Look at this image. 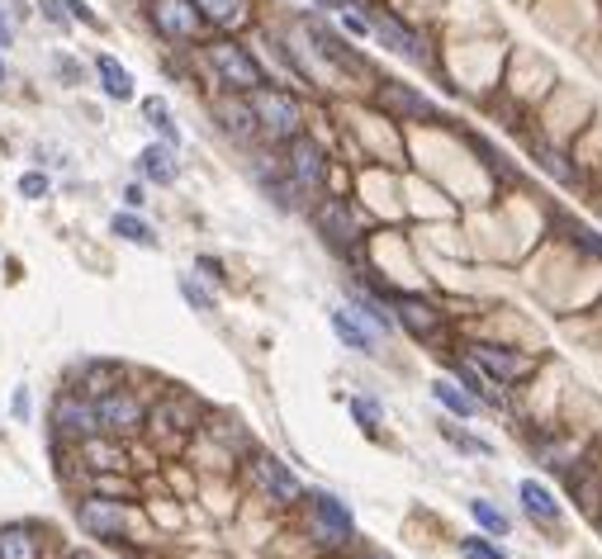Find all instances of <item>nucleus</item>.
Segmentation results:
<instances>
[{"label": "nucleus", "instance_id": "20e7f679", "mask_svg": "<svg viewBox=\"0 0 602 559\" xmlns=\"http://www.w3.org/2000/svg\"><path fill=\"white\" fill-rule=\"evenodd\" d=\"M365 10H370V38L380 43L384 53L408 57V62H432V57H427V43H422V34L408 24V19H399L394 10H384V5H365Z\"/></svg>", "mask_w": 602, "mask_h": 559}, {"label": "nucleus", "instance_id": "6ab92c4d", "mask_svg": "<svg viewBox=\"0 0 602 559\" xmlns=\"http://www.w3.org/2000/svg\"><path fill=\"white\" fill-rule=\"evenodd\" d=\"M138 171H143L152 185H176V176H181V166H176V152H171V143L166 147H143L138 152Z\"/></svg>", "mask_w": 602, "mask_h": 559}, {"label": "nucleus", "instance_id": "58836bf2", "mask_svg": "<svg viewBox=\"0 0 602 559\" xmlns=\"http://www.w3.org/2000/svg\"><path fill=\"white\" fill-rule=\"evenodd\" d=\"M200 271L209 275V280H223V266L214 261V256H200Z\"/></svg>", "mask_w": 602, "mask_h": 559}, {"label": "nucleus", "instance_id": "c85d7f7f", "mask_svg": "<svg viewBox=\"0 0 602 559\" xmlns=\"http://www.w3.org/2000/svg\"><path fill=\"white\" fill-rule=\"evenodd\" d=\"M337 19L351 38H370V10L365 5H347V10H337Z\"/></svg>", "mask_w": 602, "mask_h": 559}, {"label": "nucleus", "instance_id": "a878e982", "mask_svg": "<svg viewBox=\"0 0 602 559\" xmlns=\"http://www.w3.org/2000/svg\"><path fill=\"white\" fill-rule=\"evenodd\" d=\"M0 559H38L34 536H29V531H19V526L0 531Z\"/></svg>", "mask_w": 602, "mask_h": 559}, {"label": "nucleus", "instance_id": "aec40b11", "mask_svg": "<svg viewBox=\"0 0 602 559\" xmlns=\"http://www.w3.org/2000/svg\"><path fill=\"white\" fill-rule=\"evenodd\" d=\"M195 5H200L204 24H214V29H242L252 19V0H195Z\"/></svg>", "mask_w": 602, "mask_h": 559}, {"label": "nucleus", "instance_id": "39448f33", "mask_svg": "<svg viewBox=\"0 0 602 559\" xmlns=\"http://www.w3.org/2000/svg\"><path fill=\"white\" fill-rule=\"evenodd\" d=\"M285 171L294 176V185L304 190L309 199H318L323 195V185H328V152L313 143V138H290L285 143Z\"/></svg>", "mask_w": 602, "mask_h": 559}, {"label": "nucleus", "instance_id": "9b49d317", "mask_svg": "<svg viewBox=\"0 0 602 559\" xmlns=\"http://www.w3.org/2000/svg\"><path fill=\"white\" fill-rule=\"evenodd\" d=\"M95 417H100L105 432H138L143 427V403L133 394H124V389H110L95 403Z\"/></svg>", "mask_w": 602, "mask_h": 559}, {"label": "nucleus", "instance_id": "72a5a7b5", "mask_svg": "<svg viewBox=\"0 0 602 559\" xmlns=\"http://www.w3.org/2000/svg\"><path fill=\"white\" fill-rule=\"evenodd\" d=\"M460 555L465 559H503V550H493L489 541H479L475 536V541H460Z\"/></svg>", "mask_w": 602, "mask_h": 559}, {"label": "nucleus", "instance_id": "f704fd0d", "mask_svg": "<svg viewBox=\"0 0 602 559\" xmlns=\"http://www.w3.org/2000/svg\"><path fill=\"white\" fill-rule=\"evenodd\" d=\"M569 233H574V242H579L588 256H598V261H602V237L598 233H588V228H569Z\"/></svg>", "mask_w": 602, "mask_h": 559}, {"label": "nucleus", "instance_id": "b1692460", "mask_svg": "<svg viewBox=\"0 0 602 559\" xmlns=\"http://www.w3.org/2000/svg\"><path fill=\"white\" fill-rule=\"evenodd\" d=\"M114 237H124V242H133V247H157V233L147 228L143 218H133V214H114Z\"/></svg>", "mask_w": 602, "mask_h": 559}, {"label": "nucleus", "instance_id": "9d476101", "mask_svg": "<svg viewBox=\"0 0 602 559\" xmlns=\"http://www.w3.org/2000/svg\"><path fill=\"white\" fill-rule=\"evenodd\" d=\"M304 34L313 38V53L323 57V62H332V67H342V72H361V57L347 48V38L337 34L332 24H323L318 15H304Z\"/></svg>", "mask_w": 602, "mask_h": 559}, {"label": "nucleus", "instance_id": "a19ab883", "mask_svg": "<svg viewBox=\"0 0 602 559\" xmlns=\"http://www.w3.org/2000/svg\"><path fill=\"white\" fill-rule=\"evenodd\" d=\"M0 81H5V62H0Z\"/></svg>", "mask_w": 602, "mask_h": 559}, {"label": "nucleus", "instance_id": "2eb2a0df", "mask_svg": "<svg viewBox=\"0 0 602 559\" xmlns=\"http://www.w3.org/2000/svg\"><path fill=\"white\" fill-rule=\"evenodd\" d=\"M252 474H256V484H261V493L266 498H275V503H294L304 488H299V479L290 474V465H280V460H271V455H261L252 465Z\"/></svg>", "mask_w": 602, "mask_h": 559}, {"label": "nucleus", "instance_id": "c9c22d12", "mask_svg": "<svg viewBox=\"0 0 602 559\" xmlns=\"http://www.w3.org/2000/svg\"><path fill=\"white\" fill-rule=\"evenodd\" d=\"M62 5L72 10V19H81V24H91V29H100V15H95V10L86 5V0H62Z\"/></svg>", "mask_w": 602, "mask_h": 559}, {"label": "nucleus", "instance_id": "2f4dec72", "mask_svg": "<svg viewBox=\"0 0 602 559\" xmlns=\"http://www.w3.org/2000/svg\"><path fill=\"white\" fill-rule=\"evenodd\" d=\"M114 375H119L114 365H91V370H86V379H91V394H110Z\"/></svg>", "mask_w": 602, "mask_h": 559}, {"label": "nucleus", "instance_id": "4be33fe9", "mask_svg": "<svg viewBox=\"0 0 602 559\" xmlns=\"http://www.w3.org/2000/svg\"><path fill=\"white\" fill-rule=\"evenodd\" d=\"M432 398H437L441 408H451L456 417H475L479 413V398L465 394V384H456V379H432Z\"/></svg>", "mask_w": 602, "mask_h": 559}, {"label": "nucleus", "instance_id": "f8f14e48", "mask_svg": "<svg viewBox=\"0 0 602 559\" xmlns=\"http://www.w3.org/2000/svg\"><path fill=\"white\" fill-rule=\"evenodd\" d=\"M214 114H219L223 133H228L233 143H252L256 133H261V124H256V109H252V95L228 91L219 105H214Z\"/></svg>", "mask_w": 602, "mask_h": 559}, {"label": "nucleus", "instance_id": "6e6552de", "mask_svg": "<svg viewBox=\"0 0 602 559\" xmlns=\"http://www.w3.org/2000/svg\"><path fill=\"white\" fill-rule=\"evenodd\" d=\"M309 526L318 541H332V545H347L356 536V522H351V512L342 498H332V493H313L309 503Z\"/></svg>", "mask_w": 602, "mask_h": 559}, {"label": "nucleus", "instance_id": "a211bd4d", "mask_svg": "<svg viewBox=\"0 0 602 559\" xmlns=\"http://www.w3.org/2000/svg\"><path fill=\"white\" fill-rule=\"evenodd\" d=\"M517 498H522V507H527L531 522H541V526L560 522V503H555V493H550L546 484H536V479H522V484H517Z\"/></svg>", "mask_w": 602, "mask_h": 559}, {"label": "nucleus", "instance_id": "cd10ccee", "mask_svg": "<svg viewBox=\"0 0 602 559\" xmlns=\"http://www.w3.org/2000/svg\"><path fill=\"white\" fill-rule=\"evenodd\" d=\"M470 517H475L484 531H493V536H503V531H508V517H503L493 503H484V498H475V503H470Z\"/></svg>", "mask_w": 602, "mask_h": 559}, {"label": "nucleus", "instance_id": "c756f323", "mask_svg": "<svg viewBox=\"0 0 602 559\" xmlns=\"http://www.w3.org/2000/svg\"><path fill=\"white\" fill-rule=\"evenodd\" d=\"M351 417L361 422V427H380V417H384V408H380V398H351Z\"/></svg>", "mask_w": 602, "mask_h": 559}, {"label": "nucleus", "instance_id": "f03ea898", "mask_svg": "<svg viewBox=\"0 0 602 559\" xmlns=\"http://www.w3.org/2000/svg\"><path fill=\"white\" fill-rule=\"evenodd\" d=\"M252 109H256V124L261 133L271 138V143H290L304 133V105L294 100L290 91H280V86H256L252 91Z\"/></svg>", "mask_w": 602, "mask_h": 559}, {"label": "nucleus", "instance_id": "1a4fd4ad", "mask_svg": "<svg viewBox=\"0 0 602 559\" xmlns=\"http://www.w3.org/2000/svg\"><path fill=\"white\" fill-rule=\"evenodd\" d=\"M470 361H475L479 370L493 379V384H517V379L531 370L527 356H517V351H508V346H493V342L470 346Z\"/></svg>", "mask_w": 602, "mask_h": 559}, {"label": "nucleus", "instance_id": "423d86ee", "mask_svg": "<svg viewBox=\"0 0 602 559\" xmlns=\"http://www.w3.org/2000/svg\"><path fill=\"white\" fill-rule=\"evenodd\" d=\"M147 19L152 29L166 38V43H195L204 34V15L195 0H152L147 5Z\"/></svg>", "mask_w": 602, "mask_h": 559}, {"label": "nucleus", "instance_id": "473e14b6", "mask_svg": "<svg viewBox=\"0 0 602 559\" xmlns=\"http://www.w3.org/2000/svg\"><path fill=\"white\" fill-rule=\"evenodd\" d=\"M19 195H24V199H43V195H48V176H43V171L19 176Z\"/></svg>", "mask_w": 602, "mask_h": 559}, {"label": "nucleus", "instance_id": "4468645a", "mask_svg": "<svg viewBox=\"0 0 602 559\" xmlns=\"http://www.w3.org/2000/svg\"><path fill=\"white\" fill-rule=\"evenodd\" d=\"M53 427L57 432H67V436H95L100 432V417H95V403H86V398H57V408H53Z\"/></svg>", "mask_w": 602, "mask_h": 559}, {"label": "nucleus", "instance_id": "dca6fc26", "mask_svg": "<svg viewBox=\"0 0 602 559\" xmlns=\"http://www.w3.org/2000/svg\"><path fill=\"white\" fill-rule=\"evenodd\" d=\"M394 313H399V323L413 332V337H437L441 332V318L437 308L427 304V299H418V294H394Z\"/></svg>", "mask_w": 602, "mask_h": 559}, {"label": "nucleus", "instance_id": "0eeeda50", "mask_svg": "<svg viewBox=\"0 0 602 559\" xmlns=\"http://www.w3.org/2000/svg\"><path fill=\"white\" fill-rule=\"evenodd\" d=\"M375 105L394 119V124H432L437 105L418 91V86H403V81H380L375 86Z\"/></svg>", "mask_w": 602, "mask_h": 559}, {"label": "nucleus", "instance_id": "e433bc0d", "mask_svg": "<svg viewBox=\"0 0 602 559\" xmlns=\"http://www.w3.org/2000/svg\"><path fill=\"white\" fill-rule=\"evenodd\" d=\"M91 460H95L100 469H119V465H124V455L110 451V446H91Z\"/></svg>", "mask_w": 602, "mask_h": 559}, {"label": "nucleus", "instance_id": "5701e85b", "mask_svg": "<svg viewBox=\"0 0 602 559\" xmlns=\"http://www.w3.org/2000/svg\"><path fill=\"white\" fill-rule=\"evenodd\" d=\"M95 72H100V86H105L110 100H133V76H128V67H119L110 53L95 57Z\"/></svg>", "mask_w": 602, "mask_h": 559}, {"label": "nucleus", "instance_id": "7ed1b4c3", "mask_svg": "<svg viewBox=\"0 0 602 559\" xmlns=\"http://www.w3.org/2000/svg\"><path fill=\"white\" fill-rule=\"evenodd\" d=\"M313 223H318V237L328 242L337 256H351L356 247H361V214L351 209L347 199H323L318 195V204H313Z\"/></svg>", "mask_w": 602, "mask_h": 559}, {"label": "nucleus", "instance_id": "bb28decb", "mask_svg": "<svg viewBox=\"0 0 602 559\" xmlns=\"http://www.w3.org/2000/svg\"><path fill=\"white\" fill-rule=\"evenodd\" d=\"M351 308H356V313H361L365 323L375 327V332H389V327H394V318H389V313H384L380 304H375V299H370V294H361V289H351Z\"/></svg>", "mask_w": 602, "mask_h": 559}, {"label": "nucleus", "instance_id": "4c0bfd02", "mask_svg": "<svg viewBox=\"0 0 602 559\" xmlns=\"http://www.w3.org/2000/svg\"><path fill=\"white\" fill-rule=\"evenodd\" d=\"M15 43V24L5 19V5H0V48H10Z\"/></svg>", "mask_w": 602, "mask_h": 559}, {"label": "nucleus", "instance_id": "7c9ffc66", "mask_svg": "<svg viewBox=\"0 0 602 559\" xmlns=\"http://www.w3.org/2000/svg\"><path fill=\"white\" fill-rule=\"evenodd\" d=\"M181 294H185V299H190L195 308H200V313H214V294H204V289L195 285L190 275H181Z\"/></svg>", "mask_w": 602, "mask_h": 559}, {"label": "nucleus", "instance_id": "f3484780", "mask_svg": "<svg viewBox=\"0 0 602 559\" xmlns=\"http://www.w3.org/2000/svg\"><path fill=\"white\" fill-rule=\"evenodd\" d=\"M328 318H332V332H337V337H342L351 351H375V346H380V332L365 323L356 308H332Z\"/></svg>", "mask_w": 602, "mask_h": 559}, {"label": "nucleus", "instance_id": "f257e3e1", "mask_svg": "<svg viewBox=\"0 0 602 559\" xmlns=\"http://www.w3.org/2000/svg\"><path fill=\"white\" fill-rule=\"evenodd\" d=\"M204 57H209V67H214L223 91L252 95L256 86H266V72H261V62L252 57V48H242L233 38H214V43L204 48Z\"/></svg>", "mask_w": 602, "mask_h": 559}, {"label": "nucleus", "instance_id": "412c9836", "mask_svg": "<svg viewBox=\"0 0 602 559\" xmlns=\"http://www.w3.org/2000/svg\"><path fill=\"white\" fill-rule=\"evenodd\" d=\"M531 162L546 171L550 181H560V185H579V171H574V162H569L560 147H546V143H536L531 147Z\"/></svg>", "mask_w": 602, "mask_h": 559}, {"label": "nucleus", "instance_id": "ea45409f", "mask_svg": "<svg viewBox=\"0 0 602 559\" xmlns=\"http://www.w3.org/2000/svg\"><path fill=\"white\" fill-rule=\"evenodd\" d=\"M124 199H128V204H133V209H143V185H128V190H124Z\"/></svg>", "mask_w": 602, "mask_h": 559}, {"label": "nucleus", "instance_id": "ddd939ff", "mask_svg": "<svg viewBox=\"0 0 602 559\" xmlns=\"http://www.w3.org/2000/svg\"><path fill=\"white\" fill-rule=\"evenodd\" d=\"M76 517H81V526H86L91 536H100V541H119L128 531L124 507L110 503V498H86V503L76 507Z\"/></svg>", "mask_w": 602, "mask_h": 559}, {"label": "nucleus", "instance_id": "393cba45", "mask_svg": "<svg viewBox=\"0 0 602 559\" xmlns=\"http://www.w3.org/2000/svg\"><path fill=\"white\" fill-rule=\"evenodd\" d=\"M143 114H147V119H152V128H157V133H162V138H166V143H171V147L181 143V128L171 124V109H166V100H162V95H147V100H143Z\"/></svg>", "mask_w": 602, "mask_h": 559}]
</instances>
